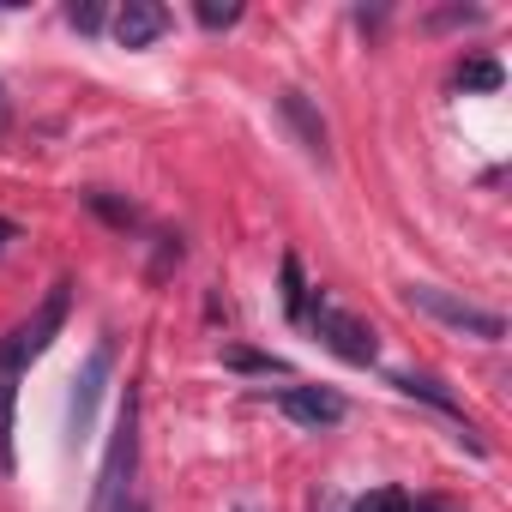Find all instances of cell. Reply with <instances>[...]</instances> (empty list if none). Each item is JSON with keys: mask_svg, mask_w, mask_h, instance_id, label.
<instances>
[{"mask_svg": "<svg viewBox=\"0 0 512 512\" xmlns=\"http://www.w3.org/2000/svg\"><path fill=\"white\" fill-rule=\"evenodd\" d=\"M115 512H151V506H145V500H133V494H127V500H121V506H115Z\"/></svg>", "mask_w": 512, "mask_h": 512, "instance_id": "ac0fdd59", "label": "cell"}, {"mask_svg": "<svg viewBox=\"0 0 512 512\" xmlns=\"http://www.w3.org/2000/svg\"><path fill=\"white\" fill-rule=\"evenodd\" d=\"M278 115L290 121V133H296V145H302L308 157H320V163L332 157V133H326V115L308 103V91H284V97H278Z\"/></svg>", "mask_w": 512, "mask_h": 512, "instance_id": "52a82bcc", "label": "cell"}, {"mask_svg": "<svg viewBox=\"0 0 512 512\" xmlns=\"http://www.w3.org/2000/svg\"><path fill=\"white\" fill-rule=\"evenodd\" d=\"M308 284H302V266H296V253H284V308H290V320H302L308 314Z\"/></svg>", "mask_w": 512, "mask_h": 512, "instance_id": "30bf717a", "label": "cell"}, {"mask_svg": "<svg viewBox=\"0 0 512 512\" xmlns=\"http://www.w3.org/2000/svg\"><path fill=\"white\" fill-rule=\"evenodd\" d=\"M223 362L229 368H247V374H290L278 356H253V350H223Z\"/></svg>", "mask_w": 512, "mask_h": 512, "instance_id": "9a60e30c", "label": "cell"}, {"mask_svg": "<svg viewBox=\"0 0 512 512\" xmlns=\"http://www.w3.org/2000/svg\"><path fill=\"white\" fill-rule=\"evenodd\" d=\"M392 386H398L404 398H422V404H434V410H446V416H458V398H452V392H446L440 380H428V374H398Z\"/></svg>", "mask_w": 512, "mask_h": 512, "instance_id": "9c48e42d", "label": "cell"}, {"mask_svg": "<svg viewBox=\"0 0 512 512\" xmlns=\"http://www.w3.org/2000/svg\"><path fill=\"white\" fill-rule=\"evenodd\" d=\"M410 512H446V506H434V500H416V506H410Z\"/></svg>", "mask_w": 512, "mask_h": 512, "instance_id": "d6986e66", "label": "cell"}, {"mask_svg": "<svg viewBox=\"0 0 512 512\" xmlns=\"http://www.w3.org/2000/svg\"><path fill=\"white\" fill-rule=\"evenodd\" d=\"M169 31V13L157 7V0H127V7L115 13V43L121 49H145Z\"/></svg>", "mask_w": 512, "mask_h": 512, "instance_id": "ba28073f", "label": "cell"}, {"mask_svg": "<svg viewBox=\"0 0 512 512\" xmlns=\"http://www.w3.org/2000/svg\"><path fill=\"white\" fill-rule=\"evenodd\" d=\"M0 121H7V91H0Z\"/></svg>", "mask_w": 512, "mask_h": 512, "instance_id": "ffe728a7", "label": "cell"}, {"mask_svg": "<svg viewBox=\"0 0 512 512\" xmlns=\"http://www.w3.org/2000/svg\"><path fill=\"white\" fill-rule=\"evenodd\" d=\"M404 308H416V314H428V320H440L446 332H464V338H476V344H500V338H506V320H500L494 308H476V302H464V296H452V290H440V284H404Z\"/></svg>", "mask_w": 512, "mask_h": 512, "instance_id": "7a4b0ae2", "label": "cell"}, {"mask_svg": "<svg viewBox=\"0 0 512 512\" xmlns=\"http://www.w3.org/2000/svg\"><path fill=\"white\" fill-rule=\"evenodd\" d=\"M85 205H91L97 217H109L115 229H133V223H139V211H133V205H121V199H109L103 187H91V193H85Z\"/></svg>", "mask_w": 512, "mask_h": 512, "instance_id": "8fae6325", "label": "cell"}, {"mask_svg": "<svg viewBox=\"0 0 512 512\" xmlns=\"http://www.w3.org/2000/svg\"><path fill=\"white\" fill-rule=\"evenodd\" d=\"M193 19H199L205 31H229V25L241 19V7H235V0H223V7H217V0H199V7H193Z\"/></svg>", "mask_w": 512, "mask_h": 512, "instance_id": "5bb4252c", "label": "cell"}, {"mask_svg": "<svg viewBox=\"0 0 512 512\" xmlns=\"http://www.w3.org/2000/svg\"><path fill=\"white\" fill-rule=\"evenodd\" d=\"M7 241H19V223H7V217H0V247H7Z\"/></svg>", "mask_w": 512, "mask_h": 512, "instance_id": "e0dca14e", "label": "cell"}, {"mask_svg": "<svg viewBox=\"0 0 512 512\" xmlns=\"http://www.w3.org/2000/svg\"><path fill=\"white\" fill-rule=\"evenodd\" d=\"M350 512H410V494H404V488H374V494H362Z\"/></svg>", "mask_w": 512, "mask_h": 512, "instance_id": "4fadbf2b", "label": "cell"}, {"mask_svg": "<svg viewBox=\"0 0 512 512\" xmlns=\"http://www.w3.org/2000/svg\"><path fill=\"white\" fill-rule=\"evenodd\" d=\"M308 326H314V338L338 356V362H350V368H368L374 356H380V332L368 326V320H356V314H344L338 302H326V296H308V314H302Z\"/></svg>", "mask_w": 512, "mask_h": 512, "instance_id": "277c9868", "label": "cell"}, {"mask_svg": "<svg viewBox=\"0 0 512 512\" xmlns=\"http://www.w3.org/2000/svg\"><path fill=\"white\" fill-rule=\"evenodd\" d=\"M67 19H73L79 31H97V25H103V7H67Z\"/></svg>", "mask_w": 512, "mask_h": 512, "instance_id": "2e32d148", "label": "cell"}, {"mask_svg": "<svg viewBox=\"0 0 512 512\" xmlns=\"http://www.w3.org/2000/svg\"><path fill=\"white\" fill-rule=\"evenodd\" d=\"M278 410L302 428H338L344 422V398L326 392V386H284L278 392Z\"/></svg>", "mask_w": 512, "mask_h": 512, "instance_id": "8992f818", "label": "cell"}, {"mask_svg": "<svg viewBox=\"0 0 512 512\" xmlns=\"http://www.w3.org/2000/svg\"><path fill=\"white\" fill-rule=\"evenodd\" d=\"M241 512H247V506H241Z\"/></svg>", "mask_w": 512, "mask_h": 512, "instance_id": "44dd1931", "label": "cell"}, {"mask_svg": "<svg viewBox=\"0 0 512 512\" xmlns=\"http://www.w3.org/2000/svg\"><path fill=\"white\" fill-rule=\"evenodd\" d=\"M109 368H115V356H109V344H97V350L85 356V368H79V386H73V416H67L73 440L91 434V422H97V398H103V386H109Z\"/></svg>", "mask_w": 512, "mask_h": 512, "instance_id": "5b68a950", "label": "cell"}, {"mask_svg": "<svg viewBox=\"0 0 512 512\" xmlns=\"http://www.w3.org/2000/svg\"><path fill=\"white\" fill-rule=\"evenodd\" d=\"M67 308H73V284L61 278L49 296H43V308L31 314V320H19L7 338H0V476H13L19 470V452H13V404H19V374L55 344V332L67 326Z\"/></svg>", "mask_w": 512, "mask_h": 512, "instance_id": "6da1fadb", "label": "cell"}, {"mask_svg": "<svg viewBox=\"0 0 512 512\" xmlns=\"http://www.w3.org/2000/svg\"><path fill=\"white\" fill-rule=\"evenodd\" d=\"M133 464H139V392L127 386V398H121V416H115V440H109V458H103V470H97V494H91V512H115V506L127 500Z\"/></svg>", "mask_w": 512, "mask_h": 512, "instance_id": "3957f363", "label": "cell"}, {"mask_svg": "<svg viewBox=\"0 0 512 512\" xmlns=\"http://www.w3.org/2000/svg\"><path fill=\"white\" fill-rule=\"evenodd\" d=\"M458 85L464 91H500V61H464L458 67Z\"/></svg>", "mask_w": 512, "mask_h": 512, "instance_id": "7c38bea8", "label": "cell"}]
</instances>
